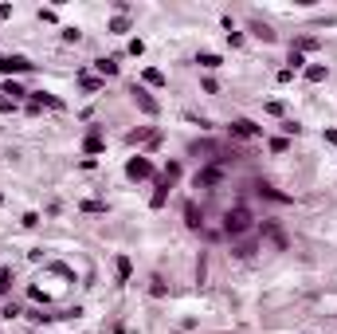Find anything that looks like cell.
Masks as SVG:
<instances>
[{
	"label": "cell",
	"instance_id": "27",
	"mask_svg": "<svg viewBox=\"0 0 337 334\" xmlns=\"http://www.w3.org/2000/svg\"><path fill=\"white\" fill-rule=\"evenodd\" d=\"M16 110V98H8V94H0V114H12Z\"/></svg>",
	"mask_w": 337,
	"mask_h": 334
},
{
	"label": "cell",
	"instance_id": "28",
	"mask_svg": "<svg viewBox=\"0 0 337 334\" xmlns=\"http://www.w3.org/2000/svg\"><path fill=\"white\" fill-rule=\"evenodd\" d=\"M63 40H67V44H79V40H83V31H79V28H63Z\"/></svg>",
	"mask_w": 337,
	"mask_h": 334
},
{
	"label": "cell",
	"instance_id": "18",
	"mask_svg": "<svg viewBox=\"0 0 337 334\" xmlns=\"http://www.w3.org/2000/svg\"><path fill=\"white\" fill-rule=\"evenodd\" d=\"M161 177H165V181H169V185H176V177H180V161H169Z\"/></svg>",
	"mask_w": 337,
	"mask_h": 334
},
{
	"label": "cell",
	"instance_id": "26",
	"mask_svg": "<svg viewBox=\"0 0 337 334\" xmlns=\"http://www.w3.org/2000/svg\"><path fill=\"white\" fill-rule=\"evenodd\" d=\"M83 213H106L102 201H83Z\"/></svg>",
	"mask_w": 337,
	"mask_h": 334
},
{
	"label": "cell",
	"instance_id": "17",
	"mask_svg": "<svg viewBox=\"0 0 337 334\" xmlns=\"http://www.w3.org/2000/svg\"><path fill=\"white\" fill-rule=\"evenodd\" d=\"M83 150H87V153H102V138H98V134H87Z\"/></svg>",
	"mask_w": 337,
	"mask_h": 334
},
{
	"label": "cell",
	"instance_id": "14",
	"mask_svg": "<svg viewBox=\"0 0 337 334\" xmlns=\"http://www.w3.org/2000/svg\"><path fill=\"white\" fill-rule=\"evenodd\" d=\"M196 63H200V67H208V71H216V67H223V59H220V55H212V51H204V55H200Z\"/></svg>",
	"mask_w": 337,
	"mask_h": 334
},
{
	"label": "cell",
	"instance_id": "29",
	"mask_svg": "<svg viewBox=\"0 0 337 334\" xmlns=\"http://www.w3.org/2000/svg\"><path fill=\"white\" fill-rule=\"evenodd\" d=\"M271 150H275V153H286V150H290V142H286V138H275V142H271Z\"/></svg>",
	"mask_w": 337,
	"mask_h": 334
},
{
	"label": "cell",
	"instance_id": "34",
	"mask_svg": "<svg viewBox=\"0 0 337 334\" xmlns=\"http://www.w3.org/2000/svg\"><path fill=\"white\" fill-rule=\"evenodd\" d=\"M325 142H329V146H337V130H325Z\"/></svg>",
	"mask_w": 337,
	"mask_h": 334
},
{
	"label": "cell",
	"instance_id": "22",
	"mask_svg": "<svg viewBox=\"0 0 337 334\" xmlns=\"http://www.w3.org/2000/svg\"><path fill=\"white\" fill-rule=\"evenodd\" d=\"M79 83H83V91H102V79H94V75H83Z\"/></svg>",
	"mask_w": 337,
	"mask_h": 334
},
{
	"label": "cell",
	"instance_id": "16",
	"mask_svg": "<svg viewBox=\"0 0 337 334\" xmlns=\"http://www.w3.org/2000/svg\"><path fill=\"white\" fill-rule=\"evenodd\" d=\"M145 83L149 87H165V75L157 71V67H145Z\"/></svg>",
	"mask_w": 337,
	"mask_h": 334
},
{
	"label": "cell",
	"instance_id": "8",
	"mask_svg": "<svg viewBox=\"0 0 337 334\" xmlns=\"http://www.w3.org/2000/svg\"><path fill=\"white\" fill-rule=\"evenodd\" d=\"M31 107H55V110H63V98H55V94H47V91H35V94H31Z\"/></svg>",
	"mask_w": 337,
	"mask_h": 334
},
{
	"label": "cell",
	"instance_id": "24",
	"mask_svg": "<svg viewBox=\"0 0 337 334\" xmlns=\"http://www.w3.org/2000/svg\"><path fill=\"white\" fill-rule=\"evenodd\" d=\"M0 94H12V98H20V94H28V91H24L20 83H12V79H8V83H4V91H0Z\"/></svg>",
	"mask_w": 337,
	"mask_h": 334
},
{
	"label": "cell",
	"instance_id": "25",
	"mask_svg": "<svg viewBox=\"0 0 337 334\" xmlns=\"http://www.w3.org/2000/svg\"><path fill=\"white\" fill-rule=\"evenodd\" d=\"M110 31H130V20H126V16H114V20H110Z\"/></svg>",
	"mask_w": 337,
	"mask_h": 334
},
{
	"label": "cell",
	"instance_id": "36",
	"mask_svg": "<svg viewBox=\"0 0 337 334\" xmlns=\"http://www.w3.org/2000/svg\"><path fill=\"white\" fill-rule=\"evenodd\" d=\"M0 201H4V193H0Z\"/></svg>",
	"mask_w": 337,
	"mask_h": 334
},
{
	"label": "cell",
	"instance_id": "33",
	"mask_svg": "<svg viewBox=\"0 0 337 334\" xmlns=\"http://www.w3.org/2000/svg\"><path fill=\"white\" fill-rule=\"evenodd\" d=\"M40 224V213H24V228H35Z\"/></svg>",
	"mask_w": 337,
	"mask_h": 334
},
{
	"label": "cell",
	"instance_id": "35",
	"mask_svg": "<svg viewBox=\"0 0 337 334\" xmlns=\"http://www.w3.org/2000/svg\"><path fill=\"white\" fill-rule=\"evenodd\" d=\"M114 334H126V330H122V326H118V330H114Z\"/></svg>",
	"mask_w": 337,
	"mask_h": 334
},
{
	"label": "cell",
	"instance_id": "32",
	"mask_svg": "<svg viewBox=\"0 0 337 334\" xmlns=\"http://www.w3.org/2000/svg\"><path fill=\"white\" fill-rule=\"evenodd\" d=\"M145 51V40H130V55H141Z\"/></svg>",
	"mask_w": 337,
	"mask_h": 334
},
{
	"label": "cell",
	"instance_id": "13",
	"mask_svg": "<svg viewBox=\"0 0 337 334\" xmlns=\"http://www.w3.org/2000/svg\"><path fill=\"white\" fill-rule=\"evenodd\" d=\"M267 232H271L275 248H279V252H286V236H282V228H279V224H267Z\"/></svg>",
	"mask_w": 337,
	"mask_h": 334
},
{
	"label": "cell",
	"instance_id": "4",
	"mask_svg": "<svg viewBox=\"0 0 337 334\" xmlns=\"http://www.w3.org/2000/svg\"><path fill=\"white\" fill-rule=\"evenodd\" d=\"M130 94H133V103H137V107L145 110V114H157V98H153V94H149L145 87H137V83H133V87H130Z\"/></svg>",
	"mask_w": 337,
	"mask_h": 334
},
{
	"label": "cell",
	"instance_id": "11",
	"mask_svg": "<svg viewBox=\"0 0 337 334\" xmlns=\"http://www.w3.org/2000/svg\"><path fill=\"white\" fill-rule=\"evenodd\" d=\"M118 283H126V279H130V272H133V263H130V256H118Z\"/></svg>",
	"mask_w": 337,
	"mask_h": 334
},
{
	"label": "cell",
	"instance_id": "31",
	"mask_svg": "<svg viewBox=\"0 0 337 334\" xmlns=\"http://www.w3.org/2000/svg\"><path fill=\"white\" fill-rule=\"evenodd\" d=\"M40 20L44 24H55V8H40Z\"/></svg>",
	"mask_w": 337,
	"mask_h": 334
},
{
	"label": "cell",
	"instance_id": "20",
	"mask_svg": "<svg viewBox=\"0 0 337 334\" xmlns=\"http://www.w3.org/2000/svg\"><path fill=\"white\" fill-rule=\"evenodd\" d=\"M259 193H263V197H271V201H282V205H286V193H279V189H271V185H259Z\"/></svg>",
	"mask_w": 337,
	"mask_h": 334
},
{
	"label": "cell",
	"instance_id": "5",
	"mask_svg": "<svg viewBox=\"0 0 337 334\" xmlns=\"http://www.w3.org/2000/svg\"><path fill=\"white\" fill-rule=\"evenodd\" d=\"M232 134L235 138H263V126H255L251 118H235L232 122Z\"/></svg>",
	"mask_w": 337,
	"mask_h": 334
},
{
	"label": "cell",
	"instance_id": "7",
	"mask_svg": "<svg viewBox=\"0 0 337 334\" xmlns=\"http://www.w3.org/2000/svg\"><path fill=\"white\" fill-rule=\"evenodd\" d=\"M184 224L192 228V232H200V228H204V213H200V209H196V205H184Z\"/></svg>",
	"mask_w": 337,
	"mask_h": 334
},
{
	"label": "cell",
	"instance_id": "10",
	"mask_svg": "<svg viewBox=\"0 0 337 334\" xmlns=\"http://www.w3.org/2000/svg\"><path fill=\"white\" fill-rule=\"evenodd\" d=\"M94 67H98V75L102 79H114L118 75V59L110 55V59H94Z\"/></svg>",
	"mask_w": 337,
	"mask_h": 334
},
{
	"label": "cell",
	"instance_id": "15",
	"mask_svg": "<svg viewBox=\"0 0 337 334\" xmlns=\"http://www.w3.org/2000/svg\"><path fill=\"white\" fill-rule=\"evenodd\" d=\"M251 31H255V36L263 40V44H275V31L267 28V24H251Z\"/></svg>",
	"mask_w": 337,
	"mask_h": 334
},
{
	"label": "cell",
	"instance_id": "9",
	"mask_svg": "<svg viewBox=\"0 0 337 334\" xmlns=\"http://www.w3.org/2000/svg\"><path fill=\"white\" fill-rule=\"evenodd\" d=\"M169 189H173V185L165 181V177H157V193H153V201H149V205H153V209H161L165 201H169Z\"/></svg>",
	"mask_w": 337,
	"mask_h": 334
},
{
	"label": "cell",
	"instance_id": "1",
	"mask_svg": "<svg viewBox=\"0 0 337 334\" xmlns=\"http://www.w3.org/2000/svg\"><path fill=\"white\" fill-rule=\"evenodd\" d=\"M223 232H228V236H243V232H251V213L243 209V205L223 216Z\"/></svg>",
	"mask_w": 337,
	"mask_h": 334
},
{
	"label": "cell",
	"instance_id": "21",
	"mask_svg": "<svg viewBox=\"0 0 337 334\" xmlns=\"http://www.w3.org/2000/svg\"><path fill=\"white\" fill-rule=\"evenodd\" d=\"M8 291H12V272L0 268V295H8Z\"/></svg>",
	"mask_w": 337,
	"mask_h": 334
},
{
	"label": "cell",
	"instance_id": "19",
	"mask_svg": "<svg viewBox=\"0 0 337 334\" xmlns=\"http://www.w3.org/2000/svg\"><path fill=\"white\" fill-rule=\"evenodd\" d=\"M149 295H153V299H161V295H165V279H161V275L149 279Z\"/></svg>",
	"mask_w": 337,
	"mask_h": 334
},
{
	"label": "cell",
	"instance_id": "6",
	"mask_svg": "<svg viewBox=\"0 0 337 334\" xmlns=\"http://www.w3.org/2000/svg\"><path fill=\"white\" fill-rule=\"evenodd\" d=\"M220 169L216 165H208V169H200V173H196V189H208V185H220Z\"/></svg>",
	"mask_w": 337,
	"mask_h": 334
},
{
	"label": "cell",
	"instance_id": "2",
	"mask_svg": "<svg viewBox=\"0 0 337 334\" xmlns=\"http://www.w3.org/2000/svg\"><path fill=\"white\" fill-rule=\"evenodd\" d=\"M126 177H130V181H149V177H153V161L141 157V153L130 157V161H126Z\"/></svg>",
	"mask_w": 337,
	"mask_h": 334
},
{
	"label": "cell",
	"instance_id": "3",
	"mask_svg": "<svg viewBox=\"0 0 337 334\" xmlns=\"http://www.w3.org/2000/svg\"><path fill=\"white\" fill-rule=\"evenodd\" d=\"M0 71L4 75H24V71H31V63L24 55H0Z\"/></svg>",
	"mask_w": 337,
	"mask_h": 334
},
{
	"label": "cell",
	"instance_id": "30",
	"mask_svg": "<svg viewBox=\"0 0 337 334\" xmlns=\"http://www.w3.org/2000/svg\"><path fill=\"white\" fill-rule=\"evenodd\" d=\"M267 114H275V118H282V114H286V107H282V103H267Z\"/></svg>",
	"mask_w": 337,
	"mask_h": 334
},
{
	"label": "cell",
	"instance_id": "12",
	"mask_svg": "<svg viewBox=\"0 0 337 334\" xmlns=\"http://www.w3.org/2000/svg\"><path fill=\"white\" fill-rule=\"evenodd\" d=\"M306 79H310V83H325V79H329V71H325L322 63H314V67H306Z\"/></svg>",
	"mask_w": 337,
	"mask_h": 334
},
{
	"label": "cell",
	"instance_id": "23",
	"mask_svg": "<svg viewBox=\"0 0 337 334\" xmlns=\"http://www.w3.org/2000/svg\"><path fill=\"white\" fill-rule=\"evenodd\" d=\"M314 47H318V40H314V36H302V40L294 44V51H314Z\"/></svg>",
	"mask_w": 337,
	"mask_h": 334
}]
</instances>
